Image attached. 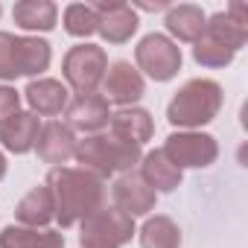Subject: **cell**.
Listing matches in <instances>:
<instances>
[{
    "label": "cell",
    "instance_id": "cell-1",
    "mask_svg": "<svg viewBox=\"0 0 248 248\" xmlns=\"http://www.w3.org/2000/svg\"><path fill=\"white\" fill-rule=\"evenodd\" d=\"M47 187L53 196L56 219L62 228H70L102 207L105 202V184L88 170H70V167H53L47 175Z\"/></svg>",
    "mask_w": 248,
    "mask_h": 248
},
{
    "label": "cell",
    "instance_id": "cell-2",
    "mask_svg": "<svg viewBox=\"0 0 248 248\" xmlns=\"http://www.w3.org/2000/svg\"><path fill=\"white\" fill-rule=\"evenodd\" d=\"M73 158L96 178H108L114 172H132V167L140 161V146L126 143L114 135H91L76 143Z\"/></svg>",
    "mask_w": 248,
    "mask_h": 248
},
{
    "label": "cell",
    "instance_id": "cell-3",
    "mask_svg": "<svg viewBox=\"0 0 248 248\" xmlns=\"http://www.w3.org/2000/svg\"><path fill=\"white\" fill-rule=\"evenodd\" d=\"M219 108H222V88H219V82H213V79H190L175 93V99L170 102L167 117H170L172 126L196 129V126L210 123L219 114Z\"/></svg>",
    "mask_w": 248,
    "mask_h": 248
},
{
    "label": "cell",
    "instance_id": "cell-4",
    "mask_svg": "<svg viewBox=\"0 0 248 248\" xmlns=\"http://www.w3.org/2000/svg\"><path fill=\"white\" fill-rule=\"evenodd\" d=\"M135 233V219L117 207H99L82 219L79 245L82 248H123Z\"/></svg>",
    "mask_w": 248,
    "mask_h": 248
},
{
    "label": "cell",
    "instance_id": "cell-5",
    "mask_svg": "<svg viewBox=\"0 0 248 248\" xmlns=\"http://www.w3.org/2000/svg\"><path fill=\"white\" fill-rule=\"evenodd\" d=\"M105 70H108V56H105V50L96 47V44L70 47L67 56H64V64H62L64 82H67L76 93H93V91L102 85Z\"/></svg>",
    "mask_w": 248,
    "mask_h": 248
},
{
    "label": "cell",
    "instance_id": "cell-6",
    "mask_svg": "<svg viewBox=\"0 0 248 248\" xmlns=\"http://www.w3.org/2000/svg\"><path fill=\"white\" fill-rule=\"evenodd\" d=\"M135 59H138V67L155 82H170L181 70V47L161 32L146 35L138 44Z\"/></svg>",
    "mask_w": 248,
    "mask_h": 248
},
{
    "label": "cell",
    "instance_id": "cell-7",
    "mask_svg": "<svg viewBox=\"0 0 248 248\" xmlns=\"http://www.w3.org/2000/svg\"><path fill=\"white\" fill-rule=\"evenodd\" d=\"M164 155L178 167H193V170H202V167H210L219 155V146L210 135H202V132H175L167 138L164 143Z\"/></svg>",
    "mask_w": 248,
    "mask_h": 248
},
{
    "label": "cell",
    "instance_id": "cell-8",
    "mask_svg": "<svg viewBox=\"0 0 248 248\" xmlns=\"http://www.w3.org/2000/svg\"><path fill=\"white\" fill-rule=\"evenodd\" d=\"M111 199H114V207L123 210L126 216H146L152 207H155V199L158 193L138 175V172H123L114 187H111Z\"/></svg>",
    "mask_w": 248,
    "mask_h": 248
},
{
    "label": "cell",
    "instance_id": "cell-9",
    "mask_svg": "<svg viewBox=\"0 0 248 248\" xmlns=\"http://www.w3.org/2000/svg\"><path fill=\"white\" fill-rule=\"evenodd\" d=\"M143 76L138 67H132V62H114L108 70H105V79H102V96L108 102H117L123 108L135 105L140 96H143Z\"/></svg>",
    "mask_w": 248,
    "mask_h": 248
},
{
    "label": "cell",
    "instance_id": "cell-10",
    "mask_svg": "<svg viewBox=\"0 0 248 248\" xmlns=\"http://www.w3.org/2000/svg\"><path fill=\"white\" fill-rule=\"evenodd\" d=\"M96 32L108 44H126L138 32V15L129 3H96Z\"/></svg>",
    "mask_w": 248,
    "mask_h": 248
},
{
    "label": "cell",
    "instance_id": "cell-11",
    "mask_svg": "<svg viewBox=\"0 0 248 248\" xmlns=\"http://www.w3.org/2000/svg\"><path fill=\"white\" fill-rule=\"evenodd\" d=\"M67 123H70V129H79V132H99L108 126V120H111V111H108V99L102 93H76L73 99H67Z\"/></svg>",
    "mask_w": 248,
    "mask_h": 248
},
{
    "label": "cell",
    "instance_id": "cell-12",
    "mask_svg": "<svg viewBox=\"0 0 248 248\" xmlns=\"http://www.w3.org/2000/svg\"><path fill=\"white\" fill-rule=\"evenodd\" d=\"M204 35L222 41L228 50H239L248 41V6L245 3H231L225 12H216L204 24Z\"/></svg>",
    "mask_w": 248,
    "mask_h": 248
},
{
    "label": "cell",
    "instance_id": "cell-13",
    "mask_svg": "<svg viewBox=\"0 0 248 248\" xmlns=\"http://www.w3.org/2000/svg\"><path fill=\"white\" fill-rule=\"evenodd\" d=\"M35 152L44 164H53V167H62L73 158L76 152V138H73V129L64 126L59 120H50L41 126L38 132V140H35Z\"/></svg>",
    "mask_w": 248,
    "mask_h": 248
},
{
    "label": "cell",
    "instance_id": "cell-14",
    "mask_svg": "<svg viewBox=\"0 0 248 248\" xmlns=\"http://www.w3.org/2000/svg\"><path fill=\"white\" fill-rule=\"evenodd\" d=\"M38 132H41L38 117L32 111H18L6 123H0V143L15 155H27L30 149H35Z\"/></svg>",
    "mask_w": 248,
    "mask_h": 248
},
{
    "label": "cell",
    "instance_id": "cell-15",
    "mask_svg": "<svg viewBox=\"0 0 248 248\" xmlns=\"http://www.w3.org/2000/svg\"><path fill=\"white\" fill-rule=\"evenodd\" d=\"M108 126H111V135H114V138L126 140V143H135V146L146 143V140L152 138V132H155L149 111H143V108H135V105H129V108H120L117 114H111Z\"/></svg>",
    "mask_w": 248,
    "mask_h": 248
},
{
    "label": "cell",
    "instance_id": "cell-16",
    "mask_svg": "<svg viewBox=\"0 0 248 248\" xmlns=\"http://www.w3.org/2000/svg\"><path fill=\"white\" fill-rule=\"evenodd\" d=\"M32 114L38 117H56L67 108V88L59 79H32L24 91Z\"/></svg>",
    "mask_w": 248,
    "mask_h": 248
},
{
    "label": "cell",
    "instance_id": "cell-17",
    "mask_svg": "<svg viewBox=\"0 0 248 248\" xmlns=\"http://www.w3.org/2000/svg\"><path fill=\"white\" fill-rule=\"evenodd\" d=\"M0 248H64V233L53 228L9 225L0 233Z\"/></svg>",
    "mask_w": 248,
    "mask_h": 248
},
{
    "label": "cell",
    "instance_id": "cell-18",
    "mask_svg": "<svg viewBox=\"0 0 248 248\" xmlns=\"http://www.w3.org/2000/svg\"><path fill=\"white\" fill-rule=\"evenodd\" d=\"M140 178L155 190V193H172L181 184V170L164 155V149H155L140 158Z\"/></svg>",
    "mask_w": 248,
    "mask_h": 248
},
{
    "label": "cell",
    "instance_id": "cell-19",
    "mask_svg": "<svg viewBox=\"0 0 248 248\" xmlns=\"http://www.w3.org/2000/svg\"><path fill=\"white\" fill-rule=\"evenodd\" d=\"M15 216L24 228H44L50 219H56V207H53V196L47 184L32 187L15 207Z\"/></svg>",
    "mask_w": 248,
    "mask_h": 248
},
{
    "label": "cell",
    "instance_id": "cell-20",
    "mask_svg": "<svg viewBox=\"0 0 248 248\" xmlns=\"http://www.w3.org/2000/svg\"><path fill=\"white\" fill-rule=\"evenodd\" d=\"M12 18L21 30L30 32H50L59 18V6L50 0H21L12 6Z\"/></svg>",
    "mask_w": 248,
    "mask_h": 248
},
{
    "label": "cell",
    "instance_id": "cell-21",
    "mask_svg": "<svg viewBox=\"0 0 248 248\" xmlns=\"http://www.w3.org/2000/svg\"><path fill=\"white\" fill-rule=\"evenodd\" d=\"M50 67V44L44 38H15V70L18 76H38Z\"/></svg>",
    "mask_w": 248,
    "mask_h": 248
},
{
    "label": "cell",
    "instance_id": "cell-22",
    "mask_svg": "<svg viewBox=\"0 0 248 248\" xmlns=\"http://www.w3.org/2000/svg\"><path fill=\"white\" fill-rule=\"evenodd\" d=\"M204 24H207L204 12H202L199 6H193V3L170 6V12H167V30H170V35H175L178 41H193V44H196V41L204 35Z\"/></svg>",
    "mask_w": 248,
    "mask_h": 248
},
{
    "label": "cell",
    "instance_id": "cell-23",
    "mask_svg": "<svg viewBox=\"0 0 248 248\" xmlns=\"http://www.w3.org/2000/svg\"><path fill=\"white\" fill-rule=\"evenodd\" d=\"M143 248H181V231L170 216H149L140 228Z\"/></svg>",
    "mask_w": 248,
    "mask_h": 248
},
{
    "label": "cell",
    "instance_id": "cell-24",
    "mask_svg": "<svg viewBox=\"0 0 248 248\" xmlns=\"http://www.w3.org/2000/svg\"><path fill=\"white\" fill-rule=\"evenodd\" d=\"M233 56H236L233 50H228L222 41H216L210 35H202L196 41V47H193V59L199 64H204V67H225V64L233 62Z\"/></svg>",
    "mask_w": 248,
    "mask_h": 248
},
{
    "label": "cell",
    "instance_id": "cell-25",
    "mask_svg": "<svg viewBox=\"0 0 248 248\" xmlns=\"http://www.w3.org/2000/svg\"><path fill=\"white\" fill-rule=\"evenodd\" d=\"M64 30L76 38H88L96 32V12L88 3H70L64 9Z\"/></svg>",
    "mask_w": 248,
    "mask_h": 248
},
{
    "label": "cell",
    "instance_id": "cell-26",
    "mask_svg": "<svg viewBox=\"0 0 248 248\" xmlns=\"http://www.w3.org/2000/svg\"><path fill=\"white\" fill-rule=\"evenodd\" d=\"M15 35L9 32H0V79H15Z\"/></svg>",
    "mask_w": 248,
    "mask_h": 248
},
{
    "label": "cell",
    "instance_id": "cell-27",
    "mask_svg": "<svg viewBox=\"0 0 248 248\" xmlns=\"http://www.w3.org/2000/svg\"><path fill=\"white\" fill-rule=\"evenodd\" d=\"M21 108V93L9 85H0V123H6Z\"/></svg>",
    "mask_w": 248,
    "mask_h": 248
},
{
    "label": "cell",
    "instance_id": "cell-28",
    "mask_svg": "<svg viewBox=\"0 0 248 248\" xmlns=\"http://www.w3.org/2000/svg\"><path fill=\"white\" fill-rule=\"evenodd\" d=\"M140 9H149V12H155V9H167V3H143Z\"/></svg>",
    "mask_w": 248,
    "mask_h": 248
},
{
    "label": "cell",
    "instance_id": "cell-29",
    "mask_svg": "<svg viewBox=\"0 0 248 248\" xmlns=\"http://www.w3.org/2000/svg\"><path fill=\"white\" fill-rule=\"evenodd\" d=\"M3 175H6V158H3V152H0V181H3Z\"/></svg>",
    "mask_w": 248,
    "mask_h": 248
},
{
    "label": "cell",
    "instance_id": "cell-30",
    "mask_svg": "<svg viewBox=\"0 0 248 248\" xmlns=\"http://www.w3.org/2000/svg\"><path fill=\"white\" fill-rule=\"evenodd\" d=\"M0 12H3V6H0Z\"/></svg>",
    "mask_w": 248,
    "mask_h": 248
}]
</instances>
